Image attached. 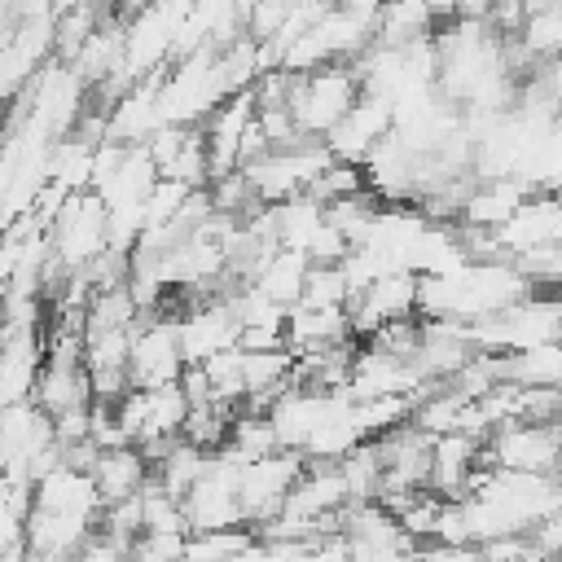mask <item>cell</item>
Returning a JSON list of instances; mask_svg holds the SVG:
<instances>
[{"mask_svg": "<svg viewBox=\"0 0 562 562\" xmlns=\"http://www.w3.org/2000/svg\"><path fill=\"white\" fill-rule=\"evenodd\" d=\"M364 97L356 66H321L312 75H294L290 114L307 140H325Z\"/></svg>", "mask_w": 562, "mask_h": 562, "instance_id": "6da1fadb", "label": "cell"}, {"mask_svg": "<svg viewBox=\"0 0 562 562\" xmlns=\"http://www.w3.org/2000/svg\"><path fill=\"white\" fill-rule=\"evenodd\" d=\"M483 465L562 479V422H509L483 443Z\"/></svg>", "mask_w": 562, "mask_h": 562, "instance_id": "7a4b0ae2", "label": "cell"}, {"mask_svg": "<svg viewBox=\"0 0 562 562\" xmlns=\"http://www.w3.org/2000/svg\"><path fill=\"white\" fill-rule=\"evenodd\" d=\"M189 360L180 342V321L171 312H140L132 329V386L136 391H162L180 386Z\"/></svg>", "mask_w": 562, "mask_h": 562, "instance_id": "3957f363", "label": "cell"}, {"mask_svg": "<svg viewBox=\"0 0 562 562\" xmlns=\"http://www.w3.org/2000/svg\"><path fill=\"white\" fill-rule=\"evenodd\" d=\"M110 250V211L105 202L88 193H70L53 220V259L66 272H83L92 259Z\"/></svg>", "mask_w": 562, "mask_h": 562, "instance_id": "277c9868", "label": "cell"}, {"mask_svg": "<svg viewBox=\"0 0 562 562\" xmlns=\"http://www.w3.org/2000/svg\"><path fill=\"white\" fill-rule=\"evenodd\" d=\"M303 474H307V457L303 452H272L263 461H246L241 465V487H237L246 527L259 531L272 518H281Z\"/></svg>", "mask_w": 562, "mask_h": 562, "instance_id": "5b68a950", "label": "cell"}, {"mask_svg": "<svg viewBox=\"0 0 562 562\" xmlns=\"http://www.w3.org/2000/svg\"><path fill=\"white\" fill-rule=\"evenodd\" d=\"M391 132H395V101L364 92V97L356 101V110L325 136V145H329L334 162H356V167H364V158H369Z\"/></svg>", "mask_w": 562, "mask_h": 562, "instance_id": "8992f818", "label": "cell"}, {"mask_svg": "<svg viewBox=\"0 0 562 562\" xmlns=\"http://www.w3.org/2000/svg\"><path fill=\"white\" fill-rule=\"evenodd\" d=\"M154 479V465L145 461L140 448H110L92 461V483L101 492V505H123V501H136Z\"/></svg>", "mask_w": 562, "mask_h": 562, "instance_id": "52a82bcc", "label": "cell"}, {"mask_svg": "<svg viewBox=\"0 0 562 562\" xmlns=\"http://www.w3.org/2000/svg\"><path fill=\"white\" fill-rule=\"evenodd\" d=\"M307 272H312V259L307 255H299V250H277L263 268H259V277L250 281L255 290H263L277 307H299L303 303V290H307Z\"/></svg>", "mask_w": 562, "mask_h": 562, "instance_id": "ba28073f", "label": "cell"}, {"mask_svg": "<svg viewBox=\"0 0 562 562\" xmlns=\"http://www.w3.org/2000/svg\"><path fill=\"white\" fill-rule=\"evenodd\" d=\"M518 44L527 48V57H562V4L531 9Z\"/></svg>", "mask_w": 562, "mask_h": 562, "instance_id": "9c48e42d", "label": "cell"}]
</instances>
